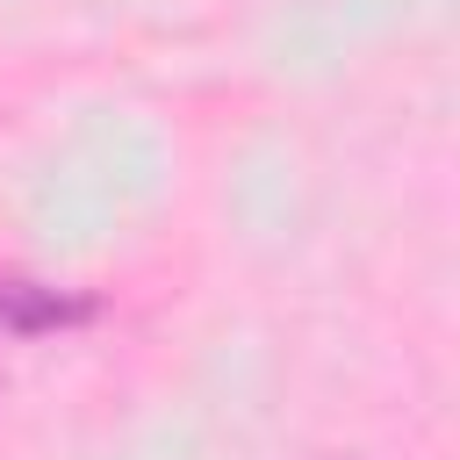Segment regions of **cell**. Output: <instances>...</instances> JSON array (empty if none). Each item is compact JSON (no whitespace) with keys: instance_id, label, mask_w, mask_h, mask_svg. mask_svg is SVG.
I'll use <instances>...</instances> for the list:
<instances>
[{"instance_id":"6da1fadb","label":"cell","mask_w":460,"mask_h":460,"mask_svg":"<svg viewBox=\"0 0 460 460\" xmlns=\"http://www.w3.org/2000/svg\"><path fill=\"white\" fill-rule=\"evenodd\" d=\"M93 302L86 295H58L36 280H0V331H58V323H86Z\"/></svg>"}]
</instances>
